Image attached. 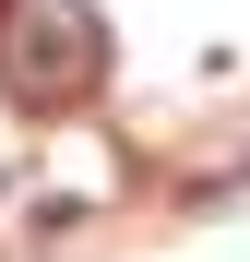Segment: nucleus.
<instances>
[{"instance_id":"1","label":"nucleus","mask_w":250,"mask_h":262,"mask_svg":"<svg viewBox=\"0 0 250 262\" xmlns=\"http://www.w3.org/2000/svg\"><path fill=\"white\" fill-rule=\"evenodd\" d=\"M0 83H12V107L60 119L107 83V12L96 0H12V24H0Z\"/></svg>"},{"instance_id":"2","label":"nucleus","mask_w":250,"mask_h":262,"mask_svg":"<svg viewBox=\"0 0 250 262\" xmlns=\"http://www.w3.org/2000/svg\"><path fill=\"white\" fill-rule=\"evenodd\" d=\"M0 24H12V0H0Z\"/></svg>"}]
</instances>
